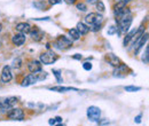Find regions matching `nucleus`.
I'll return each instance as SVG.
<instances>
[{
	"label": "nucleus",
	"instance_id": "nucleus-20",
	"mask_svg": "<svg viewBox=\"0 0 149 126\" xmlns=\"http://www.w3.org/2000/svg\"><path fill=\"white\" fill-rule=\"evenodd\" d=\"M53 73H54V76L56 77V80H57V83H62L63 81V79H62V77H61V72L60 70H53Z\"/></svg>",
	"mask_w": 149,
	"mask_h": 126
},
{
	"label": "nucleus",
	"instance_id": "nucleus-4",
	"mask_svg": "<svg viewBox=\"0 0 149 126\" xmlns=\"http://www.w3.org/2000/svg\"><path fill=\"white\" fill-rule=\"evenodd\" d=\"M102 21H103V16L101 14H97V13H91V14H88L85 17V22L90 26H92V25H99V24L102 23Z\"/></svg>",
	"mask_w": 149,
	"mask_h": 126
},
{
	"label": "nucleus",
	"instance_id": "nucleus-13",
	"mask_svg": "<svg viewBox=\"0 0 149 126\" xmlns=\"http://www.w3.org/2000/svg\"><path fill=\"white\" fill-rule=\"evenodd\" d=\"M106 61H107L109 64H111L112 67H115V68H117V67L120 64L119 58H118L116 55L111 54V53H109V54L106 55Z\"/></svg>",
	"mask_w": 149,
	"mask_h": 126
},
{
	"label": "nucleus",
	"instance_id": "nucleus-29",
	"mask_svg": "<svg viewBox=\"0 0 149 126\" xmlns=\"http://www.w3.org/2000/svg\"><path fill=\"white\" fill-rule=\"evenodd\" d=\"M134 120H135V123H138V124H139V123H141V115H139V116H136Z\"/></svg>",
	"mask_w": 149,
	"mask_h": 126
},
{
	"label": "nucleus",
	"instance_id": "nucleus-5",
	"mask_svg": "<svg viewBox=\"0 0 149 126\" xmlns=\"http://www.w3.org/2000/svg\"><path fill=\"white\" fill-rule=\"evenodd\" d=\"M56 46L60 49H68L72 46V40L67 38L65 36H60L56 39Z\"/></svg>",
	"mask_w": 149,
	"mask_h": 126
},
{
	"label": "nucleus",
	"instance_id": "nucleus-28",
	"mask_svg": "<svg viewBox=\"0 0 149 126\" xmlns=\"http://www.w3.org/2000/svg\"><path fill=\"white\" fill-rule=\"evenodd\" d=\"M60 2H61V0H49V3L51 5H57Z\"/></svg>",
	"mask_w": 149,
	"mask_h": 126
},
{
	"label": "nucleus",
	"instance_id": "nucleus-11",
	"mask_svg": "<svg viewBox=\"0 0 149 126\" xmlns=\"http://www.w3.org/2000/svg\"><path fill=\"white\" fill-rule=\"evenodd\" d=\"M38 79L37 77H36V74L35 73H31V74H29V76H26L24 79H23V81H22V86L23 87H28V86H30V85H33L35 83H37Z\"/></svg>",
	"mask_w": 149,
	"mask_h": 126
},
{
	"label": "nucleus",
	"instance_id": "nucleus-37",
	"mask_svg": "<svg viewBox=\"0 0 149 126\" xmlns=\"http://www.w3.org/2000/svg\"><path fill=\"white\" fill-rule=\"evenodd\" d=\"M1 29H2V24L0 23V31H1Z\"/></svg>",
	"mask_w": 149,
	"mask_h": 126
},
{
	"label": "nucleus",
	"instance_id": "nucleus-21",
	"mask_svg": "<svg viewBox=\"0 0 149 126\" xmlns=\"http://www.w3.org/2000/svg\"><path fill=\"white\" fill-rule=\"evenodd\" d=\"M124 90L126 92H138L141 90V87H136V86H125Z\"/></svg>",
	"mask_w": 149,
	"mask_h": 126
},
{
	"label": "nucleus",
	"instance_id": "nucleus-3",
	"mask_svg": "<svg viewBox=\"0 0 149 126\" xmlns=\"http://www.w3.org/2000/svg\"><path fill=\"white\" fill-rule=\"evenodd\" d=\"M16 103H17V99L14 97V96L6 97L3 100H0V111H6V110H9V109L14 108Z\"/></svg>",
	"mask_w": 149,
	"mask_h": 126
},
{
	"label": "nucleus",
	"instance_id": "nucleus-18",
	"mask_svg": "<svg viewBox=\"0 0 149 126\" xmlns=\"http://www.w3.org/2000/svg\"><path fill=\"white\" fill-rule=\"evenodd\" d=\"M49 90H53V92H60V93L68 92V90H76V92H78V90L74 88V87H64V86H55V87H51Z\"/></svg>",
	"mask_w": 149,
	"mask_h": 126
},
{
	"label": "nucleus",
	"instance_id": "nucleus-26",
	"mask_svg": "<svg viewBox=\"0 0 149 126\" xmlns=\"http://www.w3.org/2000/svg\"><path fill=\"white\" fill-rule=\"evenodd\" d=\"M116 31H117V28H115L113 25H111V26L109 28V30H108V35H113Z\"/></svg>",
	"mask_w": 149,
	"mask_h": 126
},
{
	"label": "nucleus",
	"instance_id": "nucleus-27",
	"mask_svg": "<svg viewBox=\"0 0 149 126\" xmlns=\"http://www.w3.org/2000/svg\"><path fill=\"white\" fill-rule=\"evenodd\" d=\"M19 67H21V60H19V58H17L16 61H14V68L19 69Z\"/></svg>",
	"mask_w": 149,
	"mask_h": 126
},
{
	"label": "nucleus",
	"instance_id": "nucleus-22",
	"mask_svg": "<svg viewBox=\"0 0 149 126\" xmlns=\"http://www.w3.org/2000/svg\"><path fill=\"white\" fill-rule=\"evenodd\" d=\"M96 7H97V9L102 13V12H104V9H106V7H104V5H103V2L101 1V0H97V2H96Z\"/></svg>",
	"mask_w": 149,
	"mask_h": 126
},
{
	"label": "nucleus",
	"instance_id": "nucleus-23",
	"mask_svg": "<svg viewBox=\"0 0 149 126\" xmlns=\"http://www.w3.org/2000/svg\"><path fill=\"white\" fill-rule=\"evenodd\" d=\"M77 9H79V10H81V12H85V10L87 9V7H86L85 3L80 2V3H77Z\"/></svg>",
	"mask_w": 149,
	"mask_h": 126
},
{
	"label": "nucleus",
	"instance_id": "nucleus-36",
	"mask_svg": "<svg viewBox=\"0 0 149 126\" xmlns=\"http://www.w3.org/2000/svg\"><path fill=\"white\" fill-rule=\"evenodd\" d=\"M55 126H63V124H62V123H58V124H57V125H55Z\"/></svg>",
	"mask_w": 149,
	"mask_h": 126
},
{
	"label": "nucleus",
	"instance_id": "nucleus-16",
	"mask_svg": "<svg viewBox=\"0 0 149 126\" xmlns=\"http://www.w3.org/2000/svg\"><path fill=\"white\" fill-rule=\"evenodd\" d=\"M30 33H31V37H32V39H33L35 41H40V40L42 39V37H44V32H42L41 30L37 29V28L31 29Z\"/></svg>",
	"mask_w": 149,
	"mask_h": 126
},
{
	"label": "nucleus",
	"instance_id": "nucleus-7",
	"mask_svg": "<svg viewBox=\"0 0 149 126\" xmlns=\"http://www.w3.org/2000/svg\"><path fill=\"white\" fill-rule=\"evenodd\" d=\"M7 116L9 119H13V120H22L24 118V111L22 109L14 108L8 112Z\"/></svg>",
	"mask_w": 149,
	"mask_h": 126
},
{
	"label": "nucleus",
	"instance_id": "nucleus-35",
	"mask_svg": "<svg viewBox=\"0 0 149 126\" xmlns=\"http://www.w3.org/2000/svg\"><path fill=\"white\" fill-rule=\"evenodd\" d=\"M87 1H88V2H91V3H93L95 0H87Z\"/></svg>",
	"mask_w": 149,
	"mask_h": 126
},
{
	"label": "nucleus",
	"instance_id": "nucleus-19",
	"mask_svg": "<svg viewBox=\"0 0 149 126\" xmlns=\"http://www.w3.org/2000/svg\"><path fill=\"white\" fill-rule=\"evenodd\" d=\"M69 36H70L71 40H78L80 38V35L78 33V31L76 29H70L69 30Z\"/></svg>",
	"mask_w": 149,
	"mask_h": 126
},
{
	"label": "nucleus",
	"instance_id": "nucleus-38",
	"mask_svg": "<svg viewBox=\"0 0 149 126\" xmlns=\"http://www.w3.org/2000/svg\"><path fill=\"white\" fill-rule=\"evenodd\" d=\"M0 47H1V40H0Z\"/></svg>",
	"mask_w": 149,
	"mask_h": 126
},
{
	"label": "nucleus",
	"instance_id": "nucleus-33",
	"mask_svg": "<svg viewBox=\"0 0 149 126\" xmlns=\"http://www.w3.org/2000/svg\"><path fill=\"white\" fill-rule=\"evenodd\" d=\"M67 3H74L76 2V0H64Z\"/></svg>",
	"mask_w": 149,
	"mask_h": 126
},
{
	"label": "nucleus",
	"instance_id": "nucleus-12",
	"mask_svg": "<svg viewBox=\"0 0 149 126\" xmlns=\"http://www.w3.org/2000/svg\"><path fill=\"white\" fill-rule=\"evenodd\" d=\"M148 40V33H143L136 41H135V54H138V52L140 51V48L147 42Z\"/></svg>",
	"mask_w": 149,
	"mask_h": 126
},
{
	"label": "nucleus",
	"instance_id": "nucleus-1",
	"mask_svg": "<svg viewBox=\"0 0 149 126\" xmlns=\"http://www.w3.org/2000/svg\"><path fill=\"white\" fill-rule=\"evenodd\" d=\"M56 60H57V55L53 51L44 52L42 54L40 55V62L44 63V64H46V65L53 64L54 62H56Z\"/></svg>",
	"mask_w": 149,
	"mask_h": 126
},
{
	"label": "nucleus",
	"instance_id": "nucleus-32",
	"mask_svg": "<svg viewBox=\"0 0 149 126\" xmlns=\"http://www.w3.org/2000/svg\"><path fill=\"white\" fill-rule=\"evenodd\" d=\"M55 120L57 122V123H62V118H61V117H58V116L55 117Z\"/></svg>",
	"mask_w": 149,
	"mask_h": 126
},
{
	"label": "nucleus",
	"instance_id": "nucleus-30",
	"mask_svg": "<svg viewBox=\"0 0 149 126\" xmlns=\"http://www.w3.org/2000/svg\"><path fill=\"white\" fill-rule=\"evenodd\" d=\"M55 123H56L55 118H51V119H49V122H48V124H49V125H55Z\"/></svg>",
	"mask_w": 149,
	"mask_h": 126
},
{
	"label": "nucleus",
	"instance_id": "nucleus-8",
	"mask_svg": "<svg viewBox=\"0 0 149 126\" xmlns=\"http://www.w3.org/2000/svg\"><path fill=\"white\" fill-rule=\"evenodd\" d=\"M12 78H13V74H12L10 67L5 65V67L2 68V71H1V77H0L1 81H2V83H9V81L12 80Z\"/></svg>",
	"mask_w": 149,
	"mask_h": 126
},
{
	"label": "nucleus",
	"instance_id": "nucleus-24",
	"mask_svg": "<svg viewBox=\"0 0 149 126\" xmlns=\"http://www.w3.org/2000/svg\"><path fill=\"white\" fill-rule=\"evenodd\" d=\"M83 68H84L86 71H90V70L92 69V64H91L90 62H85V63L83 64Z\"/></svg>",
	"mask_w": 149,
	"mask_h": 126
},
{
	"label": "nucleus",
	"instance_id": "nucleus-17",
	"mask_svg": "<svg viewBox=\"0 0 149 126\" xmlns=\"http://www.w3.org/2000/svg\"><path fill=\"white\" fill-rule=\"evenodd\" d=\"M76 30L78 31V33H79V35H87V33H88V31H90V28H88L86 24H84V23L79 22V23H77Z\"/></svg>",
	"mask_w": 149,
	"mask_h": 126
},
{
	"label": "nucleus",
	"instance_id": "nucleus-15",
	"mask_svg": "<svg viewBox=\"0 0 149 126\" xmlns=\"http://www.w3.org/2000/svg\"><path fill=\"white\" fill-rule=\"evenodd\" d=\"M126 71H127V67L125 64H122L120 63L116 68V70L113 71V76L115 77H124V76H126Z\"/></svg>",
	"mask_w": 149,
	"mask_h": 126
},
{
	"label": "nucleus",
	"instance_id": "nucleus-10",
	"mask_svg": "<svg viewBox=\"0 0 149 126\" xmlns=\"http://www.w3.org/2000/svg\"><path fill=\"white\" fill-rule=\"evenodd\" d=\"M31 29H32L31 25H30L29 23H25V22H21V23H19V24L16 25V30L19 31V33H23V35L30 33Z\"/></svg>",
	"mask_w": 149,
	"mask_h": 126
},
{
	"label": "nucleus",
	"instance_id": "nucleus-34",
	"mask_svg": "<svg viewBox=\"0 0 149 126\" xmlns=\"http://www.w3.org/2000/svg\"><path fill=\"white\" fill-rule=\"evenodd\" d=\"M118 1H119V2H123V3H125V5H126L127 2H130L131 0H118Z\"/></svg>",
	"mask_w": 149,
	"mask_h": 126
},
{
	"label": "nucleus",
	"instance_id": "nucleus-9",
	"mask_svg": "<svg viewBox=\"0 0 149 126\" xmlns=\"http://www.w3.org/2000/svg\"><path fill=\"white\" fill-rule=\"evenodd\" d=\"M28 69L31 73H37V72L41 71V62H39L37 60L30 61L28 64Z\"/></svg>",
	"mask_w": 149,
	"mask_h": 126
},
{
	"label": "nucleus",
	"instance_id": "nucleus-31",
	"mask_svg": "<svg viewBox=\"0 0 149 126\" xmlns=\"http://www.w3.org/2000/svg\"><path fill=\"white\" fill-rule=\"evenodd\" d=\"M74 58H76V60H80V58H81V55H80V54H74Z\"/></svg>",
	"mask_w": 149,
	"mask_h": 126
},
{
	"label": "nucleus",
	"instance_id": "nucleus-6",
	"mask_svg": "<svg viewBox=\"0 0 149 126\" xmlns=\"http://www.w3.org/2000/svg\"><path fill=\"white\" fill-rule=\"evenodd\" d=\"M100 116H101V110L100 108L92 106L87 109V117L91 122H97L100 119Z\"/></svg>",
	"mask_w": 149,
	"mask_h": 126
},
{
	"label": "nucleus",
	"instance_id": "nucleus-14",
	"mask_svg": "<svg viewBox=\"0 0 149 126\" xmlns=\"http://www.w3.org/2000/svg\"><path fill=\"white\" fill-rule=\"evenodd\" d=\"M25 40H26V37L23 33H17V35H15L12 38V41H13V44L15 46H22L25 42Z\"/></svg>",
	"mask_w": 149,
	"mask_h": 126
},
{
	"label": "nucleus",
	"instance_id": "nucleus-25",
	"mask_svg": "<svg viewBox=\"0 0 149 126\" xmlns=\"http://www.w3.org/2000/svg\"><path fill=\"white\" fill-rule=\"evenodd\" d=\"M148 54H149V47H147L146 48V53H145V56H143V62L145 63H148Z\"/></svg>",
	"mask_w": 149,
	"mask_h": 126
},
{
	"label": "nucleus",
	"instance_id": "nucleus-2",
	"mask_svg": "<svg viewBox=\"0 0 149 126\" xmlns=\"http://www.w3.org/2000/svg\"><path fill=\"white\" fill-rule=\"evenodd\" d=\"M117 22H118V30H119V32L125 33V32H127V30L130 29L131 24H132V16H131L130 14L127 16H124L120 19H118Z\"/></svg>",
	"mask_w": 149,
	"mask_h": 126
}]
</instances>
